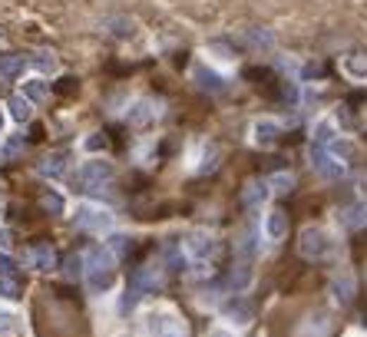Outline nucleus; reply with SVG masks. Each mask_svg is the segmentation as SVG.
<instances>
[{
  "mask_svg": "<svg viewBox=\"0 0 367 337\" xmlns=\"http://www.w3.org/2000/svg\"><path fill=\"white\" fill-rule=\"evenodd\" d=\"M23 261H27L30 268H37V272H50L56 265V251L50 248V245H33V248H27Z\"/></svg>",
  "mask_w": 367,
  "mask_h": 337,
  "instance_id": "nucleus-13",
  "label": "nucleus"
},
{
  "mask_svg": "<svg viewBox=\"0 0 367 337\" xmlns=\"http://www.w3.org/2000/svg\"><path fill=\"white\" fill-rule=\"evenodd\" d=\"M209 53L216 56V60H232V53H228L222 44H212V46H209Z\"/></svg>",
  "mask_w": 367,
  "mask_h": 337,
  "instance_id": "nucleus-33",
  "label": "nucleus"
},
{
  "mask_svg": "<svg viewBox=\"0 0 367 337\" xmlns=\"http://www.w3.org/2000/svg\"><path fill=\"white\" fill-rule=\"evenodd\" d=\"M182 248L192 261H209L218 251V241L212 235H206V231H192L189 239H182Z\"/></svg>",
  "mask_w": 367,
  "mask_h": 337,
  "instance_id": "nucleus-8",
  "label": "nucleus"
},
{
  "mask_svg": "<svg viewBox=\"0 0 367 337\" xmlns=\"http://www.w3.org/2000/svg\"><path fill=\"white\" fill-rule=\"evenodd\" d=\"M76 225L83 231H93V235H106V231H113V225H116V218H113V212L103 205H93V202H83V205H76L73 212Z\"/></svg>",
  "mask_w": 367,
  "mask_h": 337,
  "instance_id": "nucleus-3",
  "label": "nucleus"
},
{
  "mask_svg": "<svg viewBox=\"0 0 367 337\" xmlns=\"http://www.w3.org/2000/svg\"><path fill=\"white\" fill-rule=\"evenodd\" d=\"M76 272H80V258H70V268H66V274H70V278H73Z\"/></svg>",
  "mask_w": 367,
  "mask_h": 337,
  "instance_id": "nucleus-37",
  "label": "nucleus"
},
{
  "mask_svg": "<svg viewBox=\"0 0 367 337\" xmlns=\"http://www.w3.org/2000/svg\"><path fill=\"white\" fill-rule=\"evenodd\" d=\"M331 248H335V241L324 229H304L298 239L301 258H324V255H331Z\"/></svg>",
  "mask_w": 367,
  "mask_h": 337,
  "instance_id": "nucleus-4",
  "label": "nucleus"
},
{
  "mask_svg": "<svg viewBox=\"0 0 367 337\" xmlns=\"http://www.w3.org/2000/svg\"><path fill=\"white\" fill-rule=\"evenodd\" d=\"M0 46H4V33H0Z\"/></svg>",
  "mask_w": 367,
  "mask_h": 337,
  "instance_id": "nucleus-40",
  "label": "nucleus"
},
{
  "mask_svg": "<svg viewBox=\"0 0 367 337\" xmlns=\"http://www.w3.org/2000/svg\"><path fill=\"white\" fill-rule=\"evenodd\" d=\"M341 73L354 83H367V53H347L341 60Z\"/></svg>",
  "mask_w": 367,
  "mask_h": 337,
  "instance_id": "nucleus-15",
  "label": "nucleus"
},
{
  "mask_svg": "<svg viewBox=\"0 0 367 337\" xmlns=\"http://www.w3.org/2000/svg\"><path fill=\"white\" fill-rule=\"evenodd\" d=\"M7 116H11L13 122H30L33 120V103L27 96H13L11 103H7Z\"/></svg>",
  "mask_w": 367,
  "mask_h": 337,
  "instance_id": "nucleus-21",
  "label": "nucleus"
},
{
  "mask_svg": "<svg viewBox=\"0 0 367 337\" xmlns=\"http://www.w3.org/2000/svg\"><path fill=\"white\" fill-rule=\"evenodd\" d=\"M20 146H23L20 139H11V142H7V146H4V153H7V155H13V153H20Z\"/></svg>",
  "mask_w": 367,
  "mask_h": 337,
  "instance_id": "nucleus-34",
  "label": "nucleus"
},
{
  "mask_svg": "<svg viewBox=\"0 0 367 337\" xmlns=\"http://www.w3.org/2000/svg\"><path fill=\"white\" fill-rule=\"evenodd\" d=\"M162 284V265L159 261H149V265H142L139 272H136V278H132V288H130V298L126 301H136V298H142L146 291H156Z\"/></svg>",
  "mask_w": 367,
  "mask_h": 337,
  "instance_id": "nucleus-5",
  "label": "nucleus"
},
{
  "mask_svg": "<svg viewBox=\"0 0 367 337\" xmlns=\"http://www.w3.org/2000/svg\"><path fill=\"white\" fill-rule=\"evenodd\" d=\"M311 169L321 175V179H337V175L344 172L341 159H337L328 146H314V142H311Z\"/></svg>",
  "mask_w": 367,
  "mask_h": 337,
  "instance_id": "nucleus-7",
  "label": "nucleus"
},
{
  "mask_svg": "<svg viewBox=\"0 0 367 337\" xmlns=\"http://www.w3.org/2000/svg\"><path fill=\"white\" fill-rule=\"evenodd\" d=\"M103 146H106V139H103V136H87V139H83V149H93V153H97V149H103Z\"/></svg>",
  "mask_w": 367,
  "mask_h": 337,
  "instance_id": "nucleus-32",
  "label": "nucleus"
},
{
  "mask_svg": "<svg viewBox=\"0 0 367 337\" xmlns=\"http://www.w3.org/2000/svg\"><path fill=\"white\" fill-rule=\"evenodd\" d=\"M113 172L116 169L106 159H87V163L80 165V182L87 185V189H103V185H109Z\"/></svg>",
  "mask_w": 367,
  "mask_h": 337,
  "instance_id": "nucleus-6",
  "label": "nucleus"
},
{
  "mask_svg": "<svg viewBox=\"0 0 367 337\" xmlns=\"http://www.w3.org/2000/svg\"><path fill=\"white\" fill-rule=\"evenodd\" d=\"M23 73V60L20 56H0V77H20Z\"/></svg>",
  "mask_w": 367,
  "mask_h": 337,
  "instance_id": "nucleus-26",
  "label": "nucleus"
},
{
  "mask_svg": "<svg viewBox=\"0 0 367 337\" xmlns=\"http://www.w3.org/2000/svg\"><path fill=\"white\" fill-rule=\"evenodd\" d=\"M192 80H195V83H199L202 89H209V93H222V89H225V80L218 77L216 70H206L202 63L192 66Z\"/></svg>",
  "mask_w": 367,
  "mask_h": 337,
  "instance_id": "nucleus-18",
  "label": "nucleus"
},
{
  "mask_svg": "<svg viewBox=\"0 0 367 337\" xmlns=\"http://www.w3.org/2000/svg\"><path fill=\"white\" fill-rule=\"evenodd\" d=\"M7 245H11V231L0 229V248H7Z\"/></svg>",
  "mask_w": 367,
  "mask_h": 337,
  "instance_id": "nucleus-36",
  "label": "nucleus"
},
{
  "mask_svg": "<svg viewBox=\"0 0 367 337\" xmlns=\"http://www.w3.org/2000/svg\"><path fill=\"white\" fill-rule=\"evenodd\" d=\"M20 288H23V281H20V268H17V261H13L11 255L0 251V291L7 294V298H17Z\"/></svg>",
  "mask_w": 367,
  "mask_h": 337,
  "instance_id": "nucleus-9",
  "label": "nucleus"
},
{
  "mask_svg": "<svg viewBox=\"0 0 367 337\" xmlns=\"http://www.w3.org/2000/svg\"><path fill=\"white\" fill-rule=\"evenodd\" d=\"M20 96H27L30 103H44V99L50 96V89H46V80L40 77V73H37V77H30V80H23Z\"/></svg>",
  "mask_w": 367,
  "mask_h": 337,
  "instance_id": "nucleus-20",
  "label": "nucleus"
},
{
  "mask_svg": "<svg viewBox=\"0 0 367 337\" xmlns=\"http://www.w3.org/2000/svg\"><path fill=\"white\" fill-rule=\"evenodd\" d=\"M44 205L50 208V212H63V196L54 192V189H46V192H44Z\"/></svg>",
  "mask_w": 367,
  "mask_h": 337,
  "instance_id": "nucleus-31",
  "label": "nucleus"
},
{
  "mask_svg": "<svg viewBox=\"0 0 367 337\" xmlns=\"http://www.w3.org/2000/svg\"><path fill=\"white\" fill-rule=\"evenodd\" d=\"M344 222H347V225H354V229L367 225V205H354V208H347Z\"/></svg>",
  "mask_w": 367,
  "mask_h": 337,
  "instance_id": "nucleus-30",
  "label": "nucleus"
},
{
  "mask_svg": "<svg viewBox=\"0 0 367 337\" xmlns=\"http://www.w3.org/2000/svg\"><path fill=\"white\" fill-rule=\"evenodd\" d=\"M0 212H4V196H0Z\"/></svg>",
  "mask_w": 367,
  "mask_h": 337,
  "instance_id": "nucleus-39",
  "label": "nucleus"
},
{
  "mask_svg": "<svg viewBox=\"0 0 367 337\" xmlns=\"http://www.w3.org/2000/svg\"><path fill=\"white\" fill-rule=\"evenodd\" d=\"M331 334V321L324 314H308L301 324L294 327V337H328Z\"/></svg>",
  "mask_w": 367,
  "mask_h": 337,
  "instance_id": "nucleus-14",
  "label": "nucleus"
},
{
  "mask_svg": "<svg viewBox=\"0 0 367 337\" xmlns=\"http://www.w3.org/2000/svg\"><path fill=\"white\" fill-rule=\"evenodd\" d=\"M268 196H271V185L268 182H249V185H245V205H249V208H259Z\"/></svg>",
  "mask_w": 367,
  "mask_h": 337,
  "instance_id": "nucleus-24",
  "label": "nucleus"
},
{
  "mask_svg": "<svg viewBox=\"0 0 367 337\" xmlns=\"http://www.w3.org/2000/svg\"><path fill=\"white\" fill-rule=\"evenodd\" d=\"M255 278V268H251V255H238L235 261V272H232V288L235 291H245Z\"/></svg>",
  "mask_w": 367,
  "mask_h": 337,
  "instance_id": "nucleus-19",
  "label": "nucleus"
},
{
  "mask_svg": "<svg viewBox=\"0 0 367 337\" xmlns=\"http://www.w3.org/2000/svg\"><path fill=\"white\" fill-rule=\"evenodd\" d=\"M354 274L347 272V268H341V272H335V278H331V298H335L337 305H351V298H354Z\"/></svg>",
  "mask_w": 367,
  "mask_h": 337,
  "instance_id": "nucleus-12",
  "label": "nucleus"
},
{
  "mask_svg": "<svg viewBox=\"0 0 367 337\" xmlns=\"http://www.w3.org/2000/svg\"><path fill=\"white\" fill-rule=\"evenodd\" d=\"M146 334L149 337H189V327L182 324V317L175 314L173 307H152L142 317Z\"/></svg>",
  "mask_w": 367,
  "mask_h": 337,
  "instance_id": "nucleus-2",
  "label": "nucleus"
},
{
  "mask_svg": "<svg viewBox=\"0 0 367 337\" xmlns=\"http://www.w3.org/2000/svg\"><path fill=\"white\" fill-rule=\"evenodd\" d=\"M261 231H265V239L268 241L285 239V235H288V218H285V212H268L265 222H261Z\"/></svg>",
  "mask_w": 367,
  "mask_h": 337,
  "instance_id": "nucleus-17",
  "label": "nucleus"
},
{
  "mask_svg": "<svg viewBox=\"0 0 367 337\" xmlns=\"http://www.w3.org/2000/svg\"><path fill=\"white\" fill-rule=\"evenodd\" d=\"M30 66L40 73V77H54L56 70H60V63H56V56L54 53H46V50H40V53H33L30 56Z\"/></svg>",
  "mask_w": 367,
  "mask_h": 337,
  "instance_id": "nucleus-22",
  "label": "nucleus"
},
{
  "mask_svg": "<svg viewBox=\"0 0 367 337\" xmlns=\"http://www.w3.org/2000/svg\"><path fill=\"white\" fill-rule=\"evenodd\" d=\"M245 40H249L251 46H265V50H268V46H275V33L271 30H249Z\"/></svg>",
  "mask_w": 367,
  "mask_h": 337,
  "instance_id": "nucleus-28",
  "label": "nucleus"
},
{
  "mask_svg": "<svg viewBox=\"0 0 367 337\" xmlns=\"http://www.w3.org/2000/svg\"><path fill=\"white\" fill-rule=\"evenodd\" d=\"M13 327H17V314H13L7 305H0V337L4 334H11Z\"/></svg>",
  "mask_w": 367,
  "mask_h": 337,
  "instance_id": "nucleus-29",
  "label": "nucleus"
},
{
  "mask_svg": "<svg viewBox=\"0 0 367 337\" xmlns=\"http://www.w3.org/2000/svg\"><path fill=\"white\" fill-rule=\"evenodd\" d=\"M268 185H271V192H278V196H285L288 189L294 185V179H292V172H275L268 179Z\"/></svg>",
  "mask_w": 367,
  "mask_h": 337,
  "instance_id": "nucleus-27",
  "label": "nucleus"
},
{
  "mask_svg": "<svg viewBox=\"0 0 367 337\" xmlns=\"http://www.w3.org/2000/svg\"><path fill=\"white\" fill-rule=\"evenodd\" d=\"M0 129H4V113H0Z\"/></svg>",
  "mask_w": 367,
  "mask_h": 337,
  "instance_id": "nucleus-38",
  "label": "nucleus"
},
{
  "mask_svg": "<svg viewBox=\"0 0 367 337\" xmlns=\"http://www.w3.org/2000/svg\"><path fill=\"white\" fill-rule=\"evenodd\" d=\"M159 113H162L159 103H152V99H139V103H132V106H130V113H126V116H130L132 126H146V122L156 120Z\"/></svg>",
  "mask_w": 367,
  "mask_h": 337,
  "instance_id": "nucleus-16",
  "label": "nucleus"
},
{
  "mask_svg": "<svg viewBox=\"0 0 367 337\" xmlns=\"http://www.w3.org/2000/svg\"><path fill=\"white\" fill-rule=\"evenodd\" d=\"M209 337H235V334H232L228 327H212V331H209Z\"/></svg>",
  "mask_w": 367,
  "mask_h": 337,
  "instance_id": "nucleus-35",
  "label": "nucleus"
},
{
  "mask_svg": "<svg viewBox=\"0 0 367 337\" xmlns=\"http://www.w3.org/2000/svg\"><path fill=\"white\" fill-rule=\"evenodd\" d=\"M222 317H225L228 324H235V327H245V324H251V317H255V311H251V305H249V298H232L225 307H222Z\"/></svg>",
  "mask_w": 367,
  "mask_h": 337,
  "instance_id": "nucleus-11",
  "label": "nucleus"
},
{
  "mask_svg": "<svg viewBox=\"0 0 367 337\" xmlns=\"http://www.w3.org/2000/svg\"><path fill=\"white\" fill-rule=\"evenodd\" d=\"M281 139V122L278 120H259L251 126V142L261 146V149H271V146H278Z\"/></svg>",
  "mask_w": 367,
  "mask_h": 337,
  "instance_id": "nucleus-10",
  "label": "nucleus"
},
{
  "mask_svg": "<svg viewBox=\"0 0 367 337\" xmlns=\"http://www.w3.org/2000/svg\"><path fill=\"white\" fill-rule=\"evenodd\" d=\"M63 172H66V159L60 153L46 155L44 163H40V175H46V179H60Z\"/></svg>",
  "mask_w": 367,
  "mask_h": 337,
  "instance_id": "nucleus-25",
  "label": "nucleus"
},
{
  "mask_svg": "<svg viewBox=\"0 0 367 337\" xmlns=\"http://www.w3.org/2000/svg\"><path fill=\"white\" fill-rule=\"evenodd\" d=\"M335 139H337L335 120H318V122H314V132H311V142H314V146H331Z\"/></svg>",
  "mask_w": 367,
  "mask_h": 337,
  "instance_id": "nucleus-23",
  "label": "nucleus"
},
{
  "mask_svg": "<svg viewBox=\"0 0 367 337\" xmlns=\"http://www.w3.org/2000/svg\"><path fill=\"white\" fill-rule=\"evenodd\" d=\"M87 284L93 294H106L116 284V255L109 248H93L87 255Z\"/></svg>",
  "mask_w": 367,
  "mask_h": 337,
  "instance_id": "nucleus-1",
  "label": "nucleus"
}]
</instances>
